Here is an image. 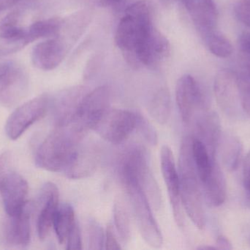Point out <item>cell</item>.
<instances>
[{
	"instance_id": "6da1fadb",
	"label": "cell",
	"mask_w": 250,
	"mask_h": 250,
	"mask_svg": "<svg viewBox=\"0 0 250 250\" xmlns=\"http://www.w3.org/2000/svg\"><path fill=\"white\" fill-rule=\"evenodd\" d=\"M115 41L132 66L154 69L170 54L169 41L153 25L149 5L145 0L126 9L117 26Z\"/></svg>"
},
{
	"instance_id": "7a4b0ae2",
	"label": "cell",
	"mask_w": 250,
	"mask_h": 250,
	"mask_svg": "<svg viewBox=\"0 0 250 250\" xmlns=\"http://www.w3.org/2000/svg\"><path fill=\"white\" fill-rule=\"evenodd\" d=\"M87 132L74 122L56 126L37 151V166L54 173L64 172Z\"/></svg>"
},
{
	"instance_id": "3957f363",
	"label": "cell",
	"mask_w": 250,
	"mask_h": 250,
	"mask_svg": "<svg viewBox=\"0 0 250 250\" xmlns=\"http://www.w3.org/2000/svg\"><path fill=\"white\" fill-rule=\"evenodd\" d=\"M192 137L182 140L179 151V175L182 205L192 223L200 230L205 227V213L199 178L192 157Z\"/></svg>"
},
{
	"instance_id": "277c9868",
	"label": "cell",
	"mask_w": 250,
	"mask_h": 250,
	"mask_svg": "<svg viewBox=\"0 0 250 250\" xmlns=\"http://www.w3.org/2000/svg\"><path fill=\"white\" fill-rule=\"evenodd\" d=\"M119 173L141 236L151 248H160L163 245V236L153 216L149 201L129 172L119 169Z\"/></svg>"
},
{
	"instance_id": "5b68a950",
	"label": "cell",
	"mask_w": 250,
	"mask_h": 250,
	"mask_svg": "<svg viewBox=\"0 0 250 250\" xmlns=\"http://www.w3.org/2000/svg\"><path fill=\"white\" fill-rule=\"evenodd\" d=\"M120 168L129 172L144 191L150 205L161 209L163 197L148 161L146 151L141 146L132 147L123 156Z\"/></svg>"
},
{
	"instance_id": "8992f818",
	"label": "cell",
	"mask_w": 250,
	"mask_h": 250,
	"mask_svg": "<svg viewBox=\"0 0 250 250\" xmlns=\"http://www.w3.org/2000/svg\"><path fill=\"white\" fill-rule=\"evenodd\" d=\"M135 113L120 109H108L92 127L98 135L114 145L123 143L135 129Z\"/></svg>"
},
{
	"instance_id": "52a82bcc",
	"label": "cell",
	"mask_w": 250,
	"mask_h": 250,
	"mask_svg": "<svg viewBox=\"0 0 250 250\" xmlns=\"http://www.w3.org/2000/svg\"><path fill=\"white\" fill-rule=\"evenodd\" d=\"M50 104V97L41 95L18 107L6 122L7 136L12 140L19 139L32 124L45 116Z\"/></svg>"
},
{
	"instance_id": "ba28073f",
	"label": "cell",
	"mask_w": 250,
	"mask_h": 250,
	"mask_svg": "<svg viewBox=\"0 0 250 250\" xmlns=\"http://www.w3.org/2000/svg\"><path fill=\"white\" fill-rule=\"evenodd\" d=\"M29 77L21 65L8 62L0 66V104L11 107L20 102L29 91Z\"/></svg>"
},
{
	"instance_id": "9c48e42d",
	"label": "cell",
	"mask_w": 250,
	"mask_h": 250,
	"mask_svg": "<svg viewBox=\"0 0 250 250\" xmlns=\"http://www.w3.org/2000/svg\"><path fill=\"white\" fill-rule=\"evenodd\" d=\"M176 99L182 120L189 123L197 112L207 110V100L199 84L190 75H184L178 81Z\"/></svg>"
},
{
	"instance_id": "30bf717a",
	"label": "cell",
	"mask_w": 250,
	"mask_h": 250,
	"mask_svg": "<svg viewBox=\"0 0 250 250\" xmlns=\"http://www.w3.org/2000/svg\"><path fill=\"white\" fill-rule=\"evenodd\" d=\"M111 91L108 86H101L88 92L82 100L73 121L86 131L92 129L96 120L110 108Z\"/></svg>"
},
{
	"instance_id": "8fae6325",
	"label": "cell",
	"mask_w": 250,
	"mask_h": 250,
	"mask_svg": "<svg viewBox=\"0 0 250 250\" xmlns=\"http://www.w3.org/2000/svg\"><path fill=\"white\" fill-rule=\"evenodd\" d=\"M160 165L163 179L167 186L169 200L173 210V218L178 226L183 227V205L181 198L179 175L176 170L173 152L167 145L162 148L160 152Z\"/></svg>"
},
{
	"instance_id": "7c38bea8",
	"label": "cell",
	"mask_w": 250,
	"mask_h": 250,
	"mask_svg": "<svg viewBox=\"0 0 250 250\" xmlns=\"http://www.w3.org/2000/svg\"><path fill=\"white\" fill-rule=\"evenodd\" d=\"M33 205L26 202L23 209L16 215L9 216L3 223L1 239L10 246H27L30 242V218Z\"/></svg>"
},
{
	"instance_id": "4fadbf2b",
	"label": "cell",
	"mask_w": 250,
	"mask_h": 250,
	"mask_svg": "<svg viewBox=\"0 0 250 250\" xmlns=\"http://www.w3.org/2000/svg\"><path fill=\"white\" fill-rule=\"evenodd\" d=\"M20 22L21 12L18 10L0 20V55L13 54L30 44L26 29Z\"/></svg>"
},
{
	"instance_id": "5bb4252c",
	"label": "cell",
	"mask_w": 250,
	"mask_h": 250,
	"mask_svg": "<svg viewBox=\"0 0 250 250\" xmlns=\"http://www.w3.org/2000/svg\"><path fill=\"white\" fill-rule=\"evenodd\" d=\"M87 92L83 87H74L64 90L56 95L50 104L56 126H65L73 121Z\"/></svg>"
},
{
	"instance_id": "9a60e30c",
	"label": "cell",
	"mask_w": 250,
	"mask_h": 250,
	"mask_svg": "<svg viewBox=\"0 0 250 250\" xmlns=\"http://www.w3.org/2000/svg\"><path fill=\"white\" fill-rule=\"evenodd\" d=\"M101 158V149L98 145L81 144L63 173L73 180L89 177L98 168Z\"/></svg>"
},
{
	"instance_id": "2e32d148",
	"label": "cell",
	"mask_w": 250,
	"mask_h": 250,
	"mask_svg": "<svg viewBox=\"0 0 250 250\" xmlns=\"http://www.w3.org/2000/svg\"><path fill=\"white\" fill-rule=\"evenodd\" d=\"M214 90L216 99L221 110L230 115L234 114L237 110L239 98L236 72L228 68L220 70L214 80Z\"/></svg>"
},
{
	"instance_id": "e0dca14e",
	"label": "cell",
	"mask_w": 250,
	"mask_h": 250,
	"mask_svg": "<svg viewBox=\"0 0 250 250\" xmlns=\"http://www.w3.org/2000/svg\"><path fill=\"white\" fill-rule=\"evenodd\" d=\"M67 48L64 40L59 36L42 41L37 44L32 50V63L40 70H54L64 60Z\"/></svg>"
},
{
	"instance_id": "ac0fdd59",
	"label": "cell",
	"mask_w": 250,
	"mask_h": 250,
	"mask_svg": "<svg viewBox=\"0 0 250 250\" xmlns=\"http://www.w3.org/2000/svg\"><path fill=\"white\" fill-rule=\"evenodd\" d=\"M182 1L201 36L217 29L218 13L214 0H182Z\"/></svg>"
},
{
	"instance_id": "d6986e66",
	"label": "cell",
	"mask_w": 250,
	"mask_h": 250,
	"mask_svg": "<svg viewBox=\"0 0 250 250\" xmlns=\"http://www.w3.org/2000/svg\"><path fill=\"white\" fill-rule=\"evenodd\" d=\"M58 188L52 183L44 185L41 192L39 214L38 217V233L41 240L46 239L53 226L54 215L59 206Z\"/></svg>"
},
{
	"instance_id": "ffe728a7",
	"label": "cell",
	"mask_w": 250,
	"mask_h": 250,
	"mask_svg": "<svg viewBox=\"0 0 250 250\" xmlns=\"http://www.w3.org/2000/svg\"><path fill=\"white\" fill-rule=\"evenodd\" d=\"M4 210L8 216L19 214L26 205L28 183L21 175L12 172L1 187Z\"/></svg>"
},
{
	"instance_id": "44dd1931",
	"label": "cell",
	"mask_w": 250,
	"mask_h": 250,
	"mask_svg": "<svg viewBox=\"0 0 250 250\" xmlns=\"http://www.w3.org/2000/svg\"><path fill=\"white\" fill-rule=\"evenodd\" d=\"M196 120L197 136L208 148L211 157H215L216 149L220 137V123L214 112L203 110Z\"/></svg>"
},
{
	"instance_id": "7402d4cb",
	"label": "cell",
	"mask_w": 250,
	"mask_h": 250,
	"mask_svg": "<svg viewBox=\"0 0 250 250\" xmlns=\"http://www.w3.org/2000/svg\"><path fill=\"white\" fill-rule=\"evenodd\" d=\"M201 183L208 205L218 207L224 204L227 194L226 178L215 158L213 159L208 177Z\"/></svg>"
},
{
	"instance_id": "603a6c76",
	"label": "cell",
	"mask_w": 250,
	"mask_h": 250,
	"mask_svg": "<svg viewBox=\"0 0 250 250\" xmlns=\"http://www.w3.org/2000/svg\"><path fill=\"white\" fill-rule=\"evenodd\" d=\"M148 113L160 124L167 123L171 114L170 94L166 88H161L153 94L147 104Z\"/></svg>"
},
{
	"instance_id": "cb8c5ba5",
	"label": "cell",
	"mask_w": 250,
	"mask_h": 250,
	"mask_svg": "<svg viewBox=\"0 0 250 250\" xmlns=\"http://www.w3.org/2000/svg\"><path fill=\"white\" fill-rule=\"evenodd\" d=\"M64 21L59 18L43 19L34 22L26 29L29 43L41 38H53L60 36Z\"/></svg>"
},
{
	"instance_id": "d4e9b609",
	"label": "cell",
	"mask_w": 250,
	"mask_h": 250,
	"mask_svg": "<svg viewBox=\"0 0 250 250\" xmlns=\"http://www.w3.org/2000/svg\"><path fill=\"white\" fill-rule=\"evenodd\" d=\"M76 221L74 209L70 204L59 205L54 215L53 227L60 244L66 242L69 232Z\"/></svg>"
},
{
	"instance_id": "484cf974",
	"label": "cell",
	"mask_w": 250,
	"mask_h": 250,
	"mask_svg": "<svg viewBox=\"0 0 250 250\" xmlns=\"http://www.w3.org/2000/svg\"><path fill=\"white\" fill-rule=\"evenodd\" d=\"M192 157L195 168L201 183L208 177L211 170L212 161L215 157H211L202 141L196 137H192Z\"/></svg>"
},
{
	"instance_id": "4316f807",
	"label": "cell",
	"mask_w": 250,
	"mask_h": 250,
	"mask_svg": "<svg viewBox=\"0 0 250 250\" xmlns=\"http://www.w3.org/2000/svg\"><path fill=\"white\" fill-rule=\"evenodd\" d=\"M114 219L119 236L122 242L126 245L131 239L130 219L124 201L120 197H117L114 201Z\"/></svg>"
},
{
	"instance_id": "83f0119b",
	"label": "cell",
	"mask_w": 250,
	"mask_h": 250,
	"mask_svg": "<svg viewBox=\"0 0 250 250\" xmlns=\"http://www.w3.org/2000/svg\"><path fill=\"white\" fill-rule=\"evenodd\" d=\"M211 53L220 58H227L233 53V45L223 33L217 29L203 36Z\"/></svg>"
},
{
	"instance_id": "f1b7e54d",
	"label": "cell",
	"mask_w": 250,
	"mask_h": 250,
	"mask_svg": "<svg viewBox=\"0 0 250 250\" xmlns=\"http://www.w3.org/2000/svg\"><path fill=\"white\" fill-rule=\"evenodd\" d=\"M242 154V145L240 140L234 136L225 139L223 148V157L225 164L230 170L237 168Z\"/></svg>"
},
{
	"instance_id": "f546056e",
	"label": "cell",
	"mask_w": 250,
	"mask_h": 250,
	"mask_svg": "<svg viewBox=\"0 0 250 250\" xmlns=\"http://www.w3.org/2000/svg\"><path fill=\"white\" fill-rule=\"evenodd\" d=\"M88 245L89 250H102L105 246V235L101 225L95 220H90L87 224Z\"/></svg>"
},
{
	"instance_id": "4dcf8cb0",
	"label": "cell",
	"mask_w": 250,
	"mask_h": 250,
	"mask_svg": "<svg viewBox=\"0 0 250 250\" xmlns=\"http://www.w3.org/2000/svg\"><path fill=\"white\" fill-rule=\"evenodd\" d=\"M135 117H136V125H135V129L138 131L140 134L142 135L143 137L146 140L150 145H157L158 142V137H157V132L154 126L148 121V119L143 115L141 113H135Z\"/></svg>"
},
{
	"instance_id": "1f68e13d",
	"label": "cell",
	"mask_w": 250,
	"mask_h": 250,
	"mask_svg": "<svg viewBox=\"0 0 250 250\" xmlns=\"http://www.w3.org/2000/svg\"><path fill=\"white\" fill-rule=\"evenodd\" d=\"M238 86L250 88V55L242 52L237 60Z\"/></svg>"
},
{
	"instance_id": "d6a6232c",
	"label": "cell",
	"mask_w": 250,
	"mask_h": 250,
	"mask_svg": "<svg viewBox=\"0 0 250 250\" xmlns=\"http://www.w3.org/2000/svg\"><path fill=\"white\" fill-rule=\"evenodd\" d=\"M66 249L69 250H82V234L81 229L77 221L75 222L71 230L69 232L67 239Z\"/></svg>"
},
{
	"instance_id": "836d02e7",
	"label": "cell",
	"mask_w": 250,
	"mask_h": 250,
	"mask_svg": "<svg viewBox=\"0 0 250 250\" xmlns=\"http://www.w3.org/2000/svg\"><path fill=\"white\" fill-rule=\"evenodd\" d=\"M12 172L11 154L6 151L0 156V190Z\"/></svg>"
},
{
	"instance_id": "e575fe53",
	"label": "cell",
	"mask_w": 250,
	"mask_h": 250,
	"mask_svg": "<svg viewBox=\"0 0 250 250\" xmlns=\"http://www.w3.org/2000/svg\"><path fill=\"white\" fill-rule=\"evenodd\" d=\"M235 13L241 22L250 28V0H241L235 7Z\"/></svg>"
},
{
	"instance_id": "d590c367",
	"label": "cell",
	"mask_w": 250,
	"mask_h": 250,
	"mask_svg": "<svg viewBox=\"0 0 250 250\" xmlns=\"http://www.w3.org/2000/svg\"><path fill=\"white\" fill-rule=\"evenodd\" d=\"M105 248L106 250H118L122 249L118 241L116 239L114 228L111 225H108L105 233Z\"/></svg>"
},
{
	"instance_id": "8d00e7d4",
	"label": "cell",
	"mask_w": 250,
	"mask_h": 250,
	"mask_svg": "<svg viewBox=\"0 0 250 250\" xmlns=\"http://www.w3.org/2000/svg\"><path fill=\"white\" fill-rule=\"evenodd\" d=\"M243 181L247 198L250 204V151L244 163Z\"/></svg>"
},
{
	"instance_id": "74e56055",
	"label": "cell",
	"mask_w": 250,
	"mask_h": 250,
	"mask_svg": "<svg viewBox=\"0 0 250 250\" xmlns=\"http://www.w3.org/2000/svg\"><path fill=\"white\" fill-rule=\"evenodd\" d=\"M239 47L242 52L250 55V32H245L240 35L239 40Z\"/></svg>"
},
{
	"instance_id": "f35d334b",
	"label": "cell",
	"mask_w": 250,
	"mask_h": 250,
	"mask_svg": "<svg viewBox=\"0 0 250 250\" xmlns=\"http://www.w3.org/2000/svg\"><path fill=\"white\" fill-rule=\"evenodd\" d=\"M216 248L217 250H230L233 249L229 239L224 236H220L216 241Z\"/></svg>"
},
{
	"instance_id": "ab89813d",
	"label": "cell",
	"mask_w": 250,
	"mask_h": 250,
	"mask_svg": "<svg viewBox=\"0 0 250 250\" xmlns=\"http://www.w3.org/2000/svg\"><path fill=\"white\" fill-rule=\"evenodd\" d=\"M98 60L99 59L98 57H95L93 59H92L90 64H89V66H87L86 70H85V78L89 79L95 74L97 70V67H98V65H100L99 60Z\"/></svg>"
},
{
	"instance_id": "60d3db41",
	"label": "cell",
	"mask_w": 250,
	"mask_h": 250,
	"mask_svg": "<svg viewBox=\"0 0 250 250\" xmlns=\"http://www.w3.org/2000/svg\"><path fill=\"white\" fill-rule=\"evenodd\" d=\"M21 0H0V9L1 11L17 4Z\"/></svg>"
},
{
	"instance_id": "b9f144b4",
	"label": "cell",
	"mask_w": 250,
	"mask_h": 250,
	"mask_svg": "<svg viewBox=\"0 0 250 250\" xmlns=\"http://www.w3.org/2000/svg\"><path fill=\"white\" fill-rule=\"evenodd\" d=\"M125 0H104V2L108 5L117 6L121 4Z\"/></svg>"
},
{
	"instance_id": "7bdbcfd3",
	"label": "cell",
	"mask_w": 250,
	"mask_h": 250,
	"mask_svg": "<svg viewBox=\"0 0 250 250\" xmlns=\"http://www.w3.org/2000/svg\"><path fill=\"white\" fill-rule=\"evenodd\" d=\"M198 250H217L216 247H210V246H202L198 248Z\"/></svg>"
},
{
	"instance_id": "ee69618b",
	"label": "cell",
	"mask_w": 250,
	"mask_h": 250,
	"mask_svg": "<svg viewBox=\"0 0 250 250\" xmlns=\"http://www.w3.org/2000/svg\"><path fill=\"white\" fill-rule=\"evenodd\" d=\"M160 1H162V2L165 3V4H168L173 0H160Z\"/></svg>"
},
{
	"instance_id": "f6af8a7d",
	"label": "cell",
	"mask_w": 250,
	"mask_h": 250,
	"mask_svg": "<svg viewBox=\"0 0 250 250\" xmlns=\"http://www.w3.org/2000/svg\"><path fill=\"white\" fill-rule=\"evenodd\" d=\"M1 9H0V13H1Z\"/></svg>"
}]
</instances>
